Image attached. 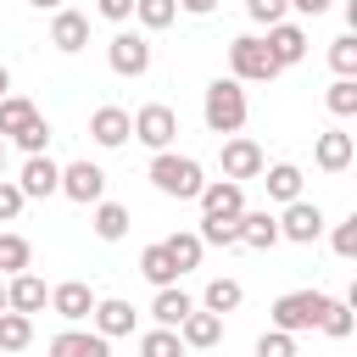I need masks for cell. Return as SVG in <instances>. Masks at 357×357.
<instances>
[{
  "mask_svg": "<svg viewBox=\"0 0 357 357\" xmlns=\"http://www.w3.org/2000/svg\"><path fill=\"white\" fill-rule=\"evenodd\" d=\"M151 184H156L162 195H173V201H201L206 173H201V162H195V156L156 151V156H151Z\"/></svg>",
  "mask_w": 357,
  "mask_h": 357,
  "instance_id": "obj_1",
  "label": "cell"
},
{
  "mask_svg": "<svg viewBox=\"0 0 357 357\" xmlns=\"http://www.w3.org/2000/svg\"><path fill=\"white\" fill-rule=\"evenodd\" d=\"M245 84L240 78H212L206 84V100H201V117L212 134H240L245 128Z\"/></svg>",
  "mask_w": 357,
  "mask_h": 357,
  "instance_id": "obj_2",
  "label": "cell"
},
{
  "mask_svg": "<svg viewBox=\"0 0 357 357\" xmlns=\"http://www.w3.org/2000/svg\"><path fill=\"white\" fill-rule=\"evenodd\" d=\"M284 67L273 61V50L257 39V33H240V39H229V78H240V84H268V78H279Z\"/></svg>",
  "mask_w": 357,
  "mask_h": 357,
  "instance_id": "obj_3",
  "label": "cell"
},
{
  "mask_svg": "<svg viewBox=\"0 0 357 357\" xmlns=\"http://www.w3.org/2000/svg\"><path fill=\"white\" fill-rule=\"evenodd\" d=\"M324 307H329L324 290H284V296L273 301V329H284V335H307V329L324 324Z\"/></svg>",
  "mask_w": 357,
  "mask_h": 357,
  "instance_id": "obj_4",
  "label": "cell"
},
{
  "mask_svg": "<svg viewBox=\"0 0 357 357\" xmlns=\"http://www.w3.org/2000/svg\"><path fill=\"white\" fill-rule=\"evenodd\" d=\"M218 167H223V178L245 184V178H262L268 156H262V145H257V139H245V134H229V139H223V151H218Z\"/></svg>",
  "mask_w": 357,
  "mask_h": 357,
  "instance_id": "obj_5",
  "label": "cell"
},
{
  "mask_svg": "<svg viewBox=\"0 0 357 357\" xmlns=\"http://www.w3.org/2000/svg\"><path fill=\"white\" fill-rule=\"evenodd\" d=\"M173 134H178V112H173V106L151 100V106H139V112H134V139H139V145L167 151V145H173Z\"/></svg>",
  "mask_w": 357,
  "mask_h": 357,
  "instance_id": "obj_6",
  "label": "cell"
},
{
  "mask_svg": "<svg viewBox=\"0 0 357 357\" xmlns=\"http://www.w3.org/2000/svg\"><path fill=\"white\" fill-rule=\"evenodd\" d=\"M106 61H112V73L117 78H139V73H151V45H145V33H112V45H106Z\"/></svg>",
  "mask_w": 357,
  "mask_h": 357,
  "instance_id": "obj_7",
  "label": "cell"
},
{
  "mask_svg": "<svg viewBox=\"0 0 357 357\" xmlns=\"http://www.w3.org/2000/svg\"><path fill=\"white\" fill-rule=\"evenodd\" d=\"M61 195L78 201V206H95V201H106V173L95 162H67L61 167Z\"/></svg>",
  "mask_w": 357,
  "mask_h": 357,
  "instance_id": "obj_8",
  "label": "cell"
},
{
  "mask_svg": "<svg viewBox=\"0 0 357 357\" xmlns=\"http://www.w3.org/2000/svg\"><path fill=\"white\" fill-rule=\"evenodd\" d=\"M279 234L284 240H296V245H312L318 234H324V212H318V201H290L284 212H279Z\"/></svg>",
  "mask_w": 357,
  "mask_h": 357,
  "instance_id": "obj_9",
  "label": "cell"
},
{
  "mask_svg": "<svg viewBox=\"0 0 357 357\" xmlns=\"http://www.w3.org/2000/svg\"><path fill=\"white\" fill-rule=\"evenodd\" d=\"M245 212V184L234 178H206L201 190V218H240Z\"/></svg>",
  "mask_w": 357,
  "mask_h": 357,
  "instance_id": "obj_10",
  "label": "cell"
},
{
  "mask_svg": "<svg viewBox=\"0 0 357 357\" xmlns=\"http://www.w3.org/2000/svg\"><path fill=\"white\" fill-rule=\"evenodd\" d=\"M50 312L67 318V324H84V318L95 312V290H89L84 279H61V284L50 290Z\"/></svg>",
  "mask_w": 357,
  "mask_h": 357,
  "instance_id": "obj_11",
  "label": "cell"
},
{
  "mask_svg": "<svg viewBox=\"0 0 357 357\" xmlns=\"http://www.w3.org/2000/svg\"><path fill=\"white\" fill-rule=\"evenodd\" d=\"M17 190H22L28 201L61 195V167H56L50 156H28V162H22V178H17Z\"/></svg>",
  "mask_w": 357,
  "mask_h": 357,
  "instance_id": "obj_12",
  "label": "cell"
},
{
  "mask_svg": "<svg viewBox=\"0 0 357 357\" xmlns=\"http://www.w3.org/2000/svg\"><path fill=\"white\" fill-rule=\"evenodd\" d=\"M50 45H56L61 56H78V50L89 45V17H84V11H67V6H61V11L50 17Z\"/></svg>",
  "mask_w": 357,
  "mask_h": 357,
  "instance_id": "obj_13",
  "label": "cell"
},
{
  "mask_svg": "<svg viewBox=\"0 0 357 357\" xmlns=\"http://www.w3.org/2000/svg\"><path fill=\"white\" fill-rule=\"evenodd\" d=\"M128 134H134V117H128L123 106H100V112L89 117V139H95L100 151H117Z\"/></svg>",
  "mask_w": 357,
  "mask_h": 357,
  "instance_id": "obj_14",
  "label": "cell"
},
{
  "mask_svg": "<svg viewBox=\"0 0 357 357\" xmlns=\"http://www.w3.org/2000/svg\"><path fill=\"white\" fill-rule=\"evenodd\" d=\"M351 156H357V145H351V134H340V128H324V134L312 139V162H318L324 173H346Z\"/></svg>",
  "mask_w": 357,
  "mask_h": 357,
  "instance_id": "obj_15",
  "label": "cell"
},
{
  "mask_svg": "<svg viewBox=\"0 0 357 357\" xmlns=\"http://www.w3.org/2000/svg\"><path fill=\"white\" fill-rule=\"evenodd\" d=\"M50 357H112V340L95 329H61L50 335Z\"/></svg>",
  "mask_w": 357,
  "mask_h": 357,
  "instance_id": "obj_16",
  "label": "cell"
},
{
  "mask_svg": "<svg viewBox=\"0 0 357 357\" xmlns=\"http://www.w3.org/2000/svg\"><path fill=\"white\" fill-rule=\"evenodd\" d=\"M262 45L273 50V61H279V67H296V61L307 56V28H301V22H273Z\"/></svg>",
  "mask_w": 357,
  "mask_h": 357,
  "instance_id": "obj_17",
  "label": "cell"
},
{
  "mask_svg": "<svg viewBox=\"0 0 357 357\" xmlns=\"http://www.w3.org/2000/svg\"><path fill=\"white\" fill-rule=\"evenodd\" d=\"M89 318H95V335L117 340V335H134V318H139V312H134L123 296H106V301H95V312H89Z\"/></svg>",
  "mask_w": 357,
  "mask_h": 357,
  "instance_id": "obj_18",
  "label": "cell"
},
{
  "mask_svg": "<svg viewBox=\"0 0 357 357\" xmlns=\"http://www.w3.org/2000/svg\"><path fill=\"white\" fill-rule=\"evenodd\" d=\"M178 340H184V351H206V346H218V340H223V318H218V312H206V307H195V312L178 324Z\"/></svg>",
  "mask_w": 357,
  "mask_h": 357,
  "instance_id": "obj_19",
  "label": "cell"
},
{
  "mask_svg": "<svg viewBox=\"0 0 357 357\" xmlns=\"http://www.w3.org/2000/svg\"><path fill=\"white\" fill-rule=\"evenodd\" d=\"M6 301H11V312H45L50 307V290H45V279L39 273H17L11 284H6Z\"/></svg>",
  "mask_w": 357,
  "mask_h": 357,
  "instance_id": "obj_20",
  "label": "cell"
},
{
  "mask_svg": "<svg viewBox=\"0 0 357 357\" xmlns=\"http://www.w3.org/2000/svg\"><path fill=\"white\" fill-rule=\"evenodd\" d=\"M284 234H279V218L273 212H240V245L251 251H273Z\"/></svg>",
  "mask_w": 357,
  "mask_h": 357,
  "instance_id": "obj_21",
  "label": "cell"
},
{
  "mask_svg": "<svg viewBox=\"0 0 357 357\" xmlns=\"http://www.w3.org/2000/svg\"><path fill=\"white\" fill-rule=\"evenodd\" d=\"M190 312H195V301H190L178 284H167V290H156V296H151V318H156V329H178Z\"/></svg>",
  "mask_w": 357,
  "mask_h": 357,
  "instance_id": "obj_22",
  "label": "cell"
},
{
  "mask_svg": "<svg viewBox=\"0 0 357 357\" xmlns=\"http://www.w3.org/2000/svg\"><path fill=\"white\" fill-rule=\"evenodd\" d=\"M262 184H268V195L273 201H301V167L296 162H273V167H262Z\"/></svg>",
  "mask_w": 357,
  "mask_h": 357,
  "instance_id": "obj_23",
  "label": "cell"
},
{
  "mask_svg": "<svg viewBox=\"0 0 357 357\" xmlns=\"http://www.w3.org/2000/svg\"><path fill=\"white\" fill-rule=\"evenodd\" d=\"M28 123H39V106H33L28 95H6V100H0V139H17Z\"/></svg>",
  "mask_w": 357,
  "mask_h": 357,
  "instance_id": "obj_24",
  "label": "cell"
},
{
  "mask_svg": "<svg viewBox=\"0 0 357 357\" xmlns=\"http://www.w3.org/2000/svg\"><path fill=\"white\" fill-rule=\"evenodd\" d=\"M139 273H145V279H151L156 290H167V284H178V268H173V257H167V245H162V240L139 251Z\"/></svg>",
  "mask_w": 357,
  "mask_h": 357,
  "instance_id": "obj_25",
  "label": "cell"
},
{
  "mask_svg": "<svg viewBox=\"0 0 357 357\" xmlns=\"http://www.w3.org/2000/svg\"><path fill=\"white\" fill-rule=\"evenodd\" d=\"M95 234L112 245V240H123L128 234V206L123 201H95Z\"/></svg>",
  "mask_w": 357,
  "mask_h": 357,
  "instance_id": "obj_26",
  "label": "cell"
},
{
  "mask_svg": "<svg viewBox=\"0 0 357 357\" xmlns=\"http://www.w3.org/2000/svg\"><path fill=\"white\" fill-rule=\"evenodd\" d=\"M240 301H245L240 279H212V284L201 290V307H206V312H218V318H223V312H234Z\"/></svg>",
  "mask_w": 357,
  "mask_h": 357,
  "instance_id": "obj_27",
  "label": "cell"
},
{
  "mask_svg": "<svg viewBox=\"0 0 357 357\" xmlns=\"http://www.w3.org/2000/svg\"><path fill=\"white\" fill-rule=\"evenodd\" d=\"M162 245H167V257H173V268H178V273L201 268V251H206V245H201V234H167Z\"/></svg>",
  "mask_w": 357,
  "mask_h": 357,
  "instance_id": "obj_28",
  "label": "cell"
},
{
  "mask_svg": "<svg viewBox=\"0 0 357 357\" xmlns=\"http://www.w3.org/2000/svg\"><path fill=\"white\" fill-rule=\"evenodd\" d=\"M33 340V318L28 312H0V351H22Z\"/></svg>",
  "mask_w": 357,
  "mask_h": 357,
  "instance_id": "obj_29",
  "label": "cell"
},
{
  "mask_svg": "<svg viewBox=\"0 0 357 357\" xmlns=\"http://www.w3.org/2000/svg\"><path fill=\"white\" fill-rule=\"evenodd\" d=\"M28 262H33V245L22 240V234H0V273H28Z\"/></svg>",
  "mask_w": 357,
  "mask_h": 357,
  "instance_id": "obj_30",
  "label": "cell"
},
{
  "mask_svg": "<svg viewBox=\"0 0 357 357\" xmlns=\"http://www.w3.org/2000/svg\"><path fill=\"white\" fill-rule=\"evenodd\" d=\"M195 234H201V245H223L229 251V245H240V218H201Z\"/></svg>",
  "mask_w": 357,
  "mask_h": 357,
  "instance_id": "obj_31",
  "label": "cell"
},
{
  "mask_svg": "<svg viewBox=\"0 0 357 357\" xmlns=\"http://www.w3.org/2000/svg\"><path fill=\"white\" fill-rule=\"evenodd\" d=\"M139 357H184L178 329H145L139 335Z\"/></svg>",
  "mask_w": 357,
  "mask_h": 357,
  "instance_id": "obj_32",
  "label": "cell"
},
{
  "mask_svg": "<svg viewBox=\"0 0 357 357\" xmlns=\"http://www.w3.org/2000/svg\"><path fill=\"white\" fill-rule=\"evenodd\" d=\"M318 329H324L329 340H346V335L357 329V312H351L346 301H335V296H329V307H324V324H318Z\"/></svg>",
  "mask_w": 357,
  "mask_h": 357,
  "instance_id": "obj_33",
  "label": "cell"
},
{
  "mask_svg": "<svg viewBox=\"0 0 357 357\" xmlns=\"http://www.w3.org/2000/svg\"><path fill=\"white\" fill-rule=\"evenodd\" d=\"M324 106H329L335 117H357V78H335V84L324 89Z\"/></svg>",
  "mask_w": 357,
  "mask_h": 357,
  "instance_id": "obj_34",
  "label": "cell"
},
{
  "mask_svg": "<svg viewBox=\"0 0 357 357\" xmlns=\"http://www.w3.org/2000/svg\"><path fill=\"white\" fill-rule=\"evenodd\" d=\"M329 67H335V78H357V33H340L329 45Z\"/></svg>",
  "mask_w": 357,
  "mask_h": 357,
  "instance_id": "obj_35",
  "label": "cell"
},
{
  "mask_svg": "<svg viewBox=\"0 0 357 357\" xmlns=\"http://www.w3.org/2000/svg\"><path fill=\"white\" fill-rule=\"evenodd\" d=\"M134 17H139L145 28H167V22L178 17V0H134Z\"/></svg>",
  "mask_w": 357,
  "mask_h": 357,
  "instance_id": "obj_36",
  "label": "cell"
},
{
  "mask_svg": "<svg viewBox=\"0 0 357 357\" xmlns=\"http://www.w3.org/2000/svg\"><path fill=\"white\" fill-rule=\"evenodd\" d=\"M329 245H335V257H346V262H357V212H346V223H335V234H329Z\"/></svg>",
  "mask_w": 357,
  "mask_h": 357,
  "instance_id": "obj_37",
  "label": "cell"
},
{
  "mask_svg": "<svg viewBox=\"0 0 357 357\" xmlns=\"http://www.w3.org/2000/svg\"><path fill=\"white\" fill-rule=\"evenodd\" d=\"M257 357H296V335H284V329H268V335L257 340Z\"/></svg>",
  "mask_w": 357,
  "mask_h": 357,
  "instance_id": "obj_38",
  "label": "cell"
},
{
  "mask_svg": "<svg viewBox=\"0 0 357 357\" xmlns=\"http://www.w3.org/2000/svg\"><path fill=\"white\" fill-rule=\"evenodd\" d=\"M17 145H22L28 156H45V145H50V123H45V117H39V123H28V128L17 134Z\"/></svg>",
  "mask_w": 357,
  "mask_h": 357,
  "instance_id": "obj_39",
  "label": "cell"
},
{
  "mask_svg": "<svg viewBox=\"0 0 357 357\" xmlns=\"http://www.w3.org/2000/svg\"><path fill=\"white\" fill-rule=\"evenodd\" d=\"M245 11H251V22H284V11H290V0H245Z\"/></svg>",
  "mask_w": 357,
  "mask_h": 357,
  "instance_id": "obj_40",
  "label": "cell"
},
{
  "mask_svg": "<svg viewBox=\"0 0 357 357\" xmlns=\"http://www.w3.org/2000/svg\"><path fill=\"white\" fill-rule=\"evenodd\" d=\"M22 201H28V195H22L11 178H0V223H11V218L22 212Z\"/></svg>",
  "mask_w": 357,
  "mask_h": 357,
  "instance_id": "obj_41",
  "label": "cell"
},
{
  "mask_svg": "<svg viewBox=\"0 0 357 357\" xmlns=\"http://www.w3.org/2000/svg\"><path fill=\"white\" fill-rule=\"evenodd\" d=\"M95 11H100L106 22H128V17H134V0H95Z\"/></svg>",
  "mask_w": 357,
  "mask_h": 357,
  "instance_id": "obj_42",
  "label": "cell"
},
{
  "mask_svg": "<svg viewBox=\"0 0 357 357\" xmlns=\"http://www.w3.org/2000/svg\"><path fill=\"white\" fill-rule=\"evenodd\" d=\"M178 11H190V17H212L218 0H178Z\"/></svg>",
  "mask_w": 357,
  "mask_h": 357,
  "instance_id": "obj_43",
  "label": "cell"
},
{
  "mask_svg": "<svg viewBox=\"0 0 357 357\" xmlns=\"http://www.w3.org/2000/svg\"><path fill=\"white\" fill-rule=\"evenodd\" d=\"M290 6H296L301 17H324V11H329V0H290Z\"/></svg>",
  "mask_w": 357,
  "mask_h": 357,
  "instance_id": "obj_44",
  "label": "cell"
},
{
  "mask_svg": "<svg viewBox=\"0 0 357 357\" xmlns=\"http://www.w3.org/2000/svg\"><path fill=\"white\" fill-rule=\"evenodd\" d=\"M346 33H357V0H346Z\"/></svg>",
  "mask_w": 357,
  "mask_h": 357,
  "instance_id": "obj_45",
  "label": "cell"
},
{
  "mask_svg": "<svg viewBox=\"0 0 357 357\" xmlns=\"http://www.w3.org/2000/svg\"><path fill=\"white\" fill-rule=\"evenodd\" d=\"M33 11H61V0H28Z\"/></svg>",
  "mask_w": 357,
  "mask_h": 357,
  "instance_id": "obj_46",
  "label": "cell"
},
{
  "mask_svg": "<svg viewBox=\"0 0 357 357\" xmlns=\"http://www.w3.org/2000/svg\"><path fill=\"white\" fill-rule=\"evenodd\" d=\"M6 95H11V73L0 67V100H6Z\"/></svg>",
  "mask_w": 357,
  "mask_h": 357,
  "instance_id": "obj_47",
  "label": "cell"
},
{
  "mask_svg": "<svg viewBox=\"0 0 357 357\" xmlns=\"http://www.w3.org/2000/svg\"><path fill=\"white\" fill-rule=\"evenodd\" d=\"M346 307H351V312H357V279H351V290H346Z\"/></svg>",
  "mask_w": 357,
  "mask_h": 357,
  "instance_id": "obj_48",
  "label": "cell"
},
{
  "mask_svg": "<svg viewBox=\"0 0 357 357\" xmlns=\"http://www.w3.org/2000/svg\"><path fill=\"white\" fill-rule=\"evenodd\" d=\"M0 312H11V301H6V284H0Z\"/></svg>",
  "mask_w": 357,
  "mask_h": 357,
  "instance_id": "obj_49",
  "label": "cell"
},
{
  "mask_svg": "<svg viewBox=\"0 0 357 357\" xmlns=\"http://www.w3.org/2000/svg\"><path fill=\"white\" fill-rule=\"evenodd\" d=\"M0 178H6V139H0Z\"/></svg>",
  "mask_w": 357,
  "mask_h": 357,
  "instance_id": "obj_50",
  "label": "cell"
}]
</instances>
